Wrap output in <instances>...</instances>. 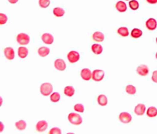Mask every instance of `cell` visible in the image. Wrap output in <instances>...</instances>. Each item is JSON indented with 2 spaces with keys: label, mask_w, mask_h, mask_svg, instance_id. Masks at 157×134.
<instances>
[{
  "label": "cell",
  "mask_w": 157,
  "mask_h": 134,
  "mask_svg": "<svg viewBox=\"0 0 157 134\" xmlns=\"http://www.w3.org/2000/svg\"><path fill=\"white\" fill-rule=\"evenodd\" d=\"M97 102L100 106H106L107 105V98L104 95H100L97 97Z\"/></svg>",
  "instance_id": "7402d4cb"
},
{
  "label": "cell",
  "mask_w": 157,
  "mask_h": 134,
  "mask_svg": "<svg viewBox=\"0 0 157 134\" xmlns=\"http://www.w3.org/2000/svg\"><path fill=\"white\" fill-rule=\"evenodd\" d=\"M7 21H8L7 16L5 15V14H3V13H1V14H0V24L2 25V24H5V23L7 22Z\"/></svg>",
  "instance_id": "1f68e13d"
},
{
  "label": "cell",
  "mask_w": 157,
  "mask_h": 134,
  "mask_svg": "<svg viewBox=\"0 0 157 134\" xmlns=\"http://www.w3.org/2000/svg\"><path fill=\"white\" fill-rule=\"evenodd\" d=\"M129 5L132 10H137L139 9V2L136 0H131V1H129Z\"/></svg>",
  "instance_id": "f1b7e54d"
},
{
  "label": "cell",
  "mask_w": 157,
  "mask_h": 134,
  "mask_svg": "<svg viewBox=\"0 0 157 134\" xmlns=\"http://www.w3.org/2000/svg\"><path fill=\"white\" fill-rule=\"evenodd\" d=\"M116 9L118 12H126V9H127V7H126V5L124 2L123 1H119V2H117L116 4Z\"/></svg>",
  "instance_id": "e0dca14e"
},
{
  "label": "cell",
  "mask_w": 157,
  "mask_h": 134,
  "mask_svg": "<svg viewBox=\"0 0 157 134\" xmlns=\"http://www.w3.org/2000/svg\"><path fill=\"white\" fill-rule=\"evenodd\" d=\"M156 58L157 59V53H156Z\"/></svg>",
  "instance_id": "74e56055"
},
{
  "label": "cell",
  "mask_w": 157,
  "mask_h": 134,
  "mask_svg": "<svg viewBox=\"0 0 157 134\" xmlns=\"http://www.w3.org/2000/svg\"><path fill=\"white\" fill-rule=\"evenodd\" d=\"M91 50L93 53L99 55L103 52V46L100 44H98V43H94V44L92 45Z\"/></svg>",
  "instance_id": "d6986e66"
},
{
  "label": "cell",
  "mask_w": 157,
  "mask_h": 134,
  "mask_svg": "<svg viewBox=\"0 0 157 134\" xmlns=\"http://www.w3.org/2000/svg\"><path fill=\"white\" fill-rule=\"evenodd\" d=\"M104 35L100 31H96L92 35V38L96 42H102L104 40Z\"/></svg>",
  "instance_id": "9a60e30c"
},
{
  "label": "cell",
  "mask_w": 157,
  "mask_h": 134,
  "mask_svg": "<svg viewBox=\"0 0 157 134\" xmlns=\"http://www.w3.org/2000/svg\"><path fill=\"white\" fill-rule=\"evenodd\" d=\"M42 40L44 43L49 45L52 44L54 42L53 36L51 34H49V33H45V34L42 35Z\"/></svg>",
  "instance_id": "4fadbf2b"
},
{
  "label": "cell",
  "mask_w": 157,
  "mask_h": 134,
  "mask_svg": "<svg viewBox=\"0 0 157 134\" xmlns=\"http://www.w3.org/2000/svg\"><path fill=\"white\" fill-rule=\"evenodd\" d=\"M38 53L40 57H45L50 53V49L49 47H47V46H42V47H40L38 49Z\"/></svg>",
  "instance_id": "ac0fdd59"
},
{
  "label": "cell",
  "mask_w": 157,
  "mask_h": 134,
  "mask_svg": "<svg viewBox=\"0 0 157 134\" xmlns=\"http://www.w3.org/2000/svg\"><path fill=\"white\" fill-rule=\"evenodd\" d=\"M69 122L71 123L73 125H80V124H82V117L76 113H69V115L67 117Z\"/></svg>",
  "instance_id": "7a4b0ae2"
},
{
  "label": "cell",
  "mask_w": 157,
  "mask_h": 134,
  "mask_svg": "<svg viewBox=\"0 0 157 134\" xmlns=\"http://www.w3.org/2000/svg\"><path fill=\"white\" fill-rule=\"evenodd\" d=\"M38 4H39L40 7L47 8L50 5V0H39Z\"/></svg>",
  "instance_id": "f546056e"
},
{
  "label": "cell",
  "mask_w": 157,
  "mask_h": 134,
  "mask_svg": "<svg viewBox=\"0 0 157 134\" xmlns=\"http://www.w3.org/2000/svg\"><path fill=\"white\" fill-rule=\"evenodd\" d=\"M156 43H157V38H156Z\"/></svg>",
  "instance_id": "f35d334b"
},
{
  "label": "cell",
  "mask_w": 157,
  "mask_h": 134,
  "mask_svg": "<svg viewBox=\"0 0 157 134\" xmlns=\"http://www.w3.org/2000/svg\"><path fill=\"white\" fill-rule=\"evenodd\" d=\"M4 55L9 60H12L15 58V51L12 47H6L4 49Z\"/></svg>",
  "instance_id": "30bf717a"
},
{
  "label": "cell",
  "mask_w": 157,
  "mask_h": 134,
  "mask_svg": "<svg viewBox=\"0 0 157 134\" xmlns=\"http://www.w3.org/2000/svg\"><path fill=\"white\" fill-rule=\"evenodd\" d=\"M67 57L68 61L71 63H75L78 62V60H80V54L78 52L75 51V50H71L67 53Z\"/></svg>",
  "instance_id": "5b68a950"
},
{
  "label": "cell",
  "mask_w": 157,
  "mask_h": 134,
  "mask_svg": "<svg viewBox=\"0 0 157 134\" xmlns=\"http://www.w3.org/2000/svg\"><path fill=\"white\" fill-rule=\"evenodd\" d=\"M18 54L19 57L22 59H25L28 54V50L25 46H20L18 49Z\"/></svg>",
  "instance_id": "2e32d148"
},
{
  "label": "cell",
  "mask_w": 157,
  "mask_h": 134,
  "mask_svg": "<svg viewBox=\"0 0 157 134\" xmlns=\"http://www.w3.org/2000/svg\"><path fill=\"white\" fill-rule=\"evenodd\" d=\"M146 111V106L143 104H139L136 105L134 108V112L136 115L142 116L144 114Z\"/></svg>",
  "instance_id": "7c38bea8"
},
{
  "label": "cell",
  "mask_w": 157,
  "mask_h": 134,
  "mask_svg": "<svg viewBox=\"0 0 157 134\" xmlns=\"http://www.w3.org/2000/svg\"><path fill=\"white\" fill-rule=\"evenodd\" d=\"M16 40L20 45H27L30 42V37L26 34L21 33L16 37Z\"/></svg>",
  "instance_id": "3957f363"
},
{
  "label": "cell",
  "mask_w": 157,
  "mask_h": 134,
  "mask_svg": "<svg viewBox=\"0 0 157 134\" xmlns=\"http://www.w3.org/2000/svg\"><path fill=\"white\" fill-rule=\"evenodd\" d=\"M81 76L84 81H89L92 78V72L89 69H83L81 72Z\"/></svg>",
  "instance_id": "9c48e42d"
},
{
  "label": "cell",
  "mask_w": 157,
  "mask_h": 134,
  "mask_svg": "<svg viewBox=\"0 0 157 134\" xmlns=\"http://www.w3.org/2000/svg\"><path fill=\"white\" fill-rule=\"evenodd\" d=\"M50 134H61V131L59 129L58 127H53L52 129H51V130L49 131Z\"/></svg>",
  "instance_id": "d6a6232c"
},
{
  "label": "cell",
  "mask_w": 157,
  "mask_h": 134,
  "mask_svg": "<svg viewBox=\"0 0 157 134\" xmlns=\"http://www.w3.org/2000/svg\"><path fill=\"white\" fill-rule=\"evenodd\" d=\"M117 33L118 35H120L121 37L129 36V30H128L127 28H125V27H121V28H118Z\"/></svg>",
  "instance_id": "cb8c5ba5"
},
{
  "label": "cell",
  "mask_w": 157,
  "mask_h": 134,
  "mask_svg": "<svg viewBox=\"0 0 157 134\" xmlns=\"http://www.w3.org/2000/svg\"><path fill=\"white\" fill-rule=\"evenodd\" d=\"M65 12L62 8L56 7L53 9V14L56 16V17H62L64 15Z\"/></svg>",
  "instance_id": "603a6c76"
},
{
  "label": "cell",
  "mask_w": 157,
  "mask_h": 134,
  "mask_svg": "<svg viewBox=\"0 0 157 134\" xmlns=\"http://www.w3.org/2000/svg\"><path fill=\"white\" fill-rule=\"evenodd\" d=\"M147 114L149 117H155L157 116V108L155 107H150L147 109Z\"/></svg>",
  "instance_id": "44dd1931"
},
{
  "label": "cell",
  "mask_w": 157,
  "mask_h": 134,
  "mask_svg": "<svg viewBox=\"0 0 157 134\" xmlns=\"http://www.w3.org/2000/svg\"><path fill=\"white\" fill-rule=\"evenodd\" d=\"M105 72L101 69H95L92 72V79L95 82H100L104 79Z\"/></svg>",
  "instance_id": "277c9868"
},
{
  "label": "cell",
  "mask_w": 157,
  "mask_h": 134,
  "mask_svg": "<svg viewBox=\"0 0 157 134\" xmlns=\"http://www.w3.org/2000/svg\"><path fill=\"white\" fill-rule=\"evenodd\" d=\"M60 98H61V95L58 92L52 93L50 96L51 101H52V102H55V103L59 102V101H60Z\"/></svg>",
  "instance_id": "83f0119b"
},
{
  "label": "cell",
  "mask_w": 157,
  "mask_h": 134,
  "mask_svg": "<svg viewBox=\"0 0 157 134\" xmlns=\"http://www.w3.org/2000/svg\"><path fill=\"white\" fill-rule=\"evenodd\" d=\"M147 2L150 4H156L157 3V0H147Z\"/></svg>",
  "instance_id": "e575fe53"
},
{
  "label": "cell",
  "mask_w": 157,
  "mask_h": 134,
  "mask_svg": "<svg viewBox=\"0 0 157 134\" xmlns=\"http://www.w3.org/2000/svg\"><path fill=\"white\" fill-rule=\"evenodd\" d=\"M146 26H147V29H149L150 31H154L157 27L156 20L154 18L148 19L146 22Z\"/></svg>",
  "instance_id": "8fae6325"
},
{
  "label": "cell",
  "mask_w": 157,
  "mask_h": 134,
  "mask_svg": "<svg viewBox=\"0 0 157 134\" xmlns=\"http://www.w3.org/2000/svg\"><path fill=\"white\" fill-rule=\"evenodd\" d=\"M8 1H9L11 4H15V3H16V2H18L19 0H8Z\"/></svg>",
  "instance_id": "d590c367"
},
{
  "label": "cell",
  "mask_w": 157,
  "mask_h": 134,
  "mask_svg": "<svg viewBox=\"0 0 157 134\" xmlns=\"http://www.w3.org/2000/svg\"><path fill=\"white\" fill-rule=\"evenodd\" d=\"M52 91H53V86L49 82L43 83L40 87V92L44 96H49L52 94Z\"/></svg>",
  "instance_id": "6da1fadb"
},
{
  "label": "cell",
  "mask_w": 157,
  "mask_h": 134,
  "mask_svg": "<svg viewBox=\"0 0 157 134\" xmlns=\"http://www.w3.org/2000/svg\"><path fill=\"white\" fill-rule=\"evenodd\" d=\"M0 126H1V127H0V132H2L4 128V126H3V124H2V122H0Z\"/></svg>",
  "instance_id": "8d00e7d4"
},
{
  "label": "cell",
  "mask_w": 157,
  "mask_h": 134,
  "mask_svg": "<svg viewBox=\"0 0 157 134\" xmlns=\"http://www.w3.org/2000/svg\"><path fill=\"white\" fill-rule=\"evenodd\" d=\"M126 92L127 93L128 95H133L136 94V89L134 86L132 85H128L126 87Z\"/></svg>",
  "instance_id": "4316f807"
},
{
  "label": "cell",
  "mask_w": 157,
  "mask_h": 134,
  "mask_svg": "<svg viewBox=\"0 0 157 134\" xmlns=\"http://www.w3.org/2000/svg\"><path fill=\"white\" fill-rule=\"evenodd\" d=\"M55 69H58L59 71H64L66 69V63L64 60H61V59H57V60L55 61Z\"/></svg>",
  "instance_id": "ba28073f"
},
{
  "label": "cell",
  "mask_w": 157,
  "mask_h": 134,
  "mask_svg": "<svg viewBox=\"0 0 157 134\" xmlns=\"http://www.w3.org/2000/svg\"><path fill=\"white\" fill-rule=\"evenodd\" d=\"M152 80L155 83H157V70H155L153 72Z\"/></svg>",
  "instance_id": "836d02e7"
},
{
  "label": "cell",
  "mask_w": 157,
  "mask_h": 134,
  "mask_svg": "<svg viewBox=\"0 0 157 134\" xmlns=\"http://www.w3.org/2000/svg\"><path fill=\"white\" fill-rule=\"evenodd\" d=\"M64 95L67 97H72L75 93V90H74V87L73 86H66L64 89Z\"/></svg>",
  "instance_id": "ffe728a7"
},
{
  "label": "cell",
  "mask_w": 157,
  "mask_h": 134,
  "mask_svg": "<svg viewBox=\"0 0 157 134\" xmlns=\"http://www.w3.org/2000/svg\"><path fill=\"white\" fill-rule=\"evenodd\" d=\"M136 72H137V74H139L140 76H146L148 75L149 73V68L147 65H140L137 67V69H136Z\"/></svg>",
  "instance_id": "52a82bcc"
},
{
  "label": "cell",
  "mask_w": 157,
  "mask_h": 134,
  "mask_svg": "<svg viewBox=\"0 0 157 134\" xmlns=\"http://www.w3.org/2000/svg\"><path fill=\"white\" fill-rule=\"evenodd\" d=\"M48 128V123L45 120H40L36 124V130L38 132H43Z\"/></svg>",
  "instance_id": "5bb4252c"
},
{
  "label": "cell",
  "mask_w": 157,
  "mask_h": 134,
  "mask_svg": "<svg viewBox=\"0 0 157 134\" xmlns=\"http://www.w3.org/2000/svg\"><path fill=\"white\" fill-rule=\"evenodd\" d=\"M126 1H129V0H126Z\"/></svg>",
  "instance_id": "ab89813d"
},
{
  "label": "cell",
  "mask_w": 157,
  "mask_h": 134,
  "mask_svg": "<svg viewBox=\"0 0 157 134\" xmlns=\"http://www.w3.org/2000/svg\"><path fill=\"white\" fill-rule=\"evenodd\" d=\"M26 126H27L26 122L23 120H20L16 123V127L19 130H25L26 128Z\"/></svg>",
  "instance_id": "d4e9b609"
},
{
  "label": "cell",
  "mask_w": 157,
  "mask_h": 134,
  "mask_svg": "<svg viewBox=\"0 0 157 134\" xmlns=\"http://www.w3.org/2000/svg\"><path fill=\"white\" fill-rule=\"evenodd\" d=\"M74 110H76L77 112H80V113H83L84 111V107L81 104H77V105H74Z\"/></svg>",
  "instance_id": "4dcf8cb0"
},
{
  "label": "cell",
  "mask_w": 157,
  "mask_h": 134,
  "mask_svg": "<svg viewBox=\"0 0 157 134\" xmlns=\"http://www.w3.org/2000/svg\"><path fill=\"white\" fill-rule=\"evenodd\" d=\"M143 35V31L139 28H134L133 31H131V36L133 38H139Z\"/></svg>",
  "instance_id": "484cf974"
},
{
  "label": "cell",
  "mask_w": 157,
  "mask_h": 134,
  "mask_svg": "<svg viewBox=\"0 0 157 134\" xmlns=\"http://www.w3.org/2000/svg\"><path fill=\"white\" fill-rule=\"evenodd\" d=\"M119 119L123 124H129L131 122L132 116L127 112H123L120 114Z\"/></svg>",
  "instance_id": "8992f818"
}]
</instances>
